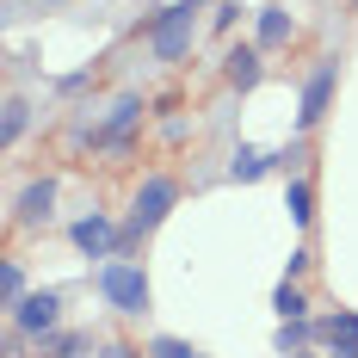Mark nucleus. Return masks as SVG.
I'll return each instance as SVG.
<instances>
[{"instance_id":"f257e3e1","label":"nucleus","mask_w":358,"mask_h":358,"mask_svg":"<svg viewBox=\"0 0 358 358\" xmlns=\"http://www.w3.org/2000/svg\"><path fill=\"white\" fill-rule=\"evenodd\" d=\"M198 6L192 0H179V6H161L155 19H148V56L155 62H179L185 50H192V37H198V19H192Z\"/></svg>"},{"instance_id":"f03ea898","label":"nucleus","mask_w":358,"mask_h":358,"mask_svg":"<svg viewBox=\"0 0 358 358\" xmlns=\"http://www.w3.org/2000/svg\"><path fill=\"white\" fill-rule=\"evenodd\" d=\"M99 290H106V303L117 309V315H148V278H143V266L106 259V266H99Z\"/></svg>"},{"instance_id":"7ed1b4c3","label":"nucleus","mask_w":358,"mask_h":358,"mask_svg":"<svg viewBox=\"0 0 358 358\" xmlns=\"http://www.w3.org/2000/svg\"><path fill=\"white\" fill-rule=\"evenodd\" d=\"M334 74H340V62L334 56H322L315 69H309V80H303V106H296V130H315L327 117V99H334Z\"/></svg>"},{"instance_id":"20e7f679","label":"nucleus","mask_w":358,"mask_h":358,"mask_svg":"<svg viewBox=\"0 0 358 358\" xmlns=\"http://www.w3.org/2000/svg\"><path fill=\"white\" fill-rule=\"evenodd\" d=\"M173 198H179V185L167 173H148L143 179V192H136V216H130V229H155L161 216L173 210Z\"/></svg>"},{"instance_id":"39448f33","label":"nucleus","mask_w":358,"mask_h":358,"mask_svg":"<svg viewBox=\"0 0 358 358\" xmlns=\"http://www.w3.org/2000/svg\"><path fill=\"white\" fill-rule=\"evenodd\" d=\"M56 309H62L56 290H31V296L13 309V327H25L31 340H50V334H56Z\"/></svg>"},{"instance_id":"423d86ee","label":"nucleus","mask_w":358,"mask_h":358,"mask_svg":"<svg viewBox=\"0 0 358 358\" xmlns=\"http://www.w3.org/2000/svg\"><path fill=\"white\" fill-rule=\"evenodd\" d=\"M136 117H143V99H136V93H124V99L106 111V124L93 130V143H99V148H124V136L136 130Z\"/></svg>"},{"instance_id":"0eeeda50","label":"nucleus","mask_w":358,"mask_h":358,"mask_svg":"<svg viewBox=\"0 0 358 358\" xmlns=\"http://www.w3.org/2000/svg\"><path fill=\"white\" fill-rule=\"evenodd\" d=\"M50 210H56V179H31L19 198H13V216L25 222V229H37V222H50Z\"/></svg>"},{"instance_id":"6e6552de","label":"nucleus","mask_w":358,"mask_h":358,"mask_svg":"<svg viewBox=\"0 0 358 358\" xmlns=\"http://www.w3.org/2000/svg\"><path fill=\"white\" fill-rule=\"evenodd\" d=\"M69 235H74V248L87 253V259H111V253H117V235H111V222H106L99 210H93V216H80Z\"/></svg>"},{"instance_id":"1a4fd4ad","label":"nucleus","mask_w":358,"mask_h":358,"mask_svg":"<svg viewBox=\"0 0 358 358\" xmlns=\"http://www.w3.org/2000/svg\"><path fill=\"white\" fill-rule=\"evenodd\" d=\"M278 161H285V155H259V148H241V155L229 161V179H235V185H253V179H266V173H272Z\"/></svg>"},{"instance_id":"9d476101","label":"nucleus","mask_w":358,"mask_h":358,"mask_svg":"<svg viewBox=\"0 0 358 358\" xmlns=\"http://www.w3.org/2000/svg\"><path fill=\"white\" fill-rule=\"evenodd\" d=\"M290 43V13L285 6H259V50H278Z\"/></svg>"},{"instance_id":"9b49d317","label":"nucleus","mask_w":358,"mask_h":358,"mask_svg":"<svg viewBox=\"0 0 358 358\" xmlns=\"http://www.w3.org/2000/svg\"><path fill=\"white\" fill-rule=\"evenodd\" d=\"M229 80H235L241 93L259 80V43H241V50H229Z\"/></svg>"},{"instance_id":"f8f14e48","label":"nucleus","mask_w":358,"mask_h":358,"mask_svg":"<svg viewBox=\"0 0 358 358\" xmlns=\"http://www.w3.org/2000/svg\"><path fill=\"white\" fill-rule=\"evenodd\" d=\"M272 309H278L285 322H309V296H303V290L290 285V278H285L278 290H272Z\"/></svg>"},{"instance_id":"ddd939ff","label":"nucleus","mask_w":358,"mask_h":358,"mask_svg":"<svg viewBox=\"0 0 358 358\" xmlns=\"http://www.w3.org/2000/svg\"><path fill=\"white\" fill-rule=\"evenodd\" d=\"M25 124H31V106L25 99H6V117H0V148H13L25 136Z\"/></svg>"},{"instance_id":"4468645a","label":"nucleus","mask_w":358,"mask_h":358,"mask_svg":"<svg viewBox=\"0 0 358 358\" xmlns=\"http://www.w3.org/2000/svg\"><path fill=\"white\" fill-rule=\"evenodd\" d=\"M285 210H290V222H296V229H309V216H315V198H309V185H303V179H290Z\"/></svg>"},{"instance_id":"2eb2a0df","label":"nucleus","mask_w":358,"mask_h":358,"mask_svg":"<svg viewBox=\"0 0 358 358\" xmlns=\"http://www.w3.org/2000/svg\"><path fill=\"white\" fill-rule=\"evenodd\" d=\"M0 303H6V309H19V303H25V272H19V259H6V266H0Z\"/></svg>"},{"instance_id":"dca6fc26","label":"nucleus","mask_w":358,"mask_h":358,"mask_svg":"<svg viewBox=\"0 0 358 358\" xmlns=\"http://www.w3.org/2000/svg\"><path fill=\"white\" fill-rule=\"evenodd\" d=\"M315 334H322V340H358V315H352V309H340V315L315 322Z\"/></svg>"},{"instance_id":"f3484780","label":"nucleus","mask_w":358,"mask_h":358,"mask_svg":"<svg viewBox=\"0 0 358 358\" xmlns=\"http://www.w3.org/2000/svg\"><path fill=\"white\" fill-rule=\"evenodd\" d=\"M309 340H315V327H309V322H278V352H303Z\"/></svg>"},{"instance_id":"a211bd4d","label":"nucleus","mask_w":358,"mask_h":358,"mask_svg":"<svg viewBox=\"0 0 358 358\" xmlns=\"http://www.w3.org/2000/svg\"><path fill=\"white\" fill-rule=\"evenodd\" d=\"M148 358H204L198 346H185V340H173V334H161L155 346H148Z\"/></svg>"},{"instance_id":"6ab92c4d","label":"nucleus","mask_w":358,"mask_h":358,"mask_svg":"<svg viewBox=\"0 0 358 358\" xmlns=\"http://www.w3.org/2000/svg\"><path fill=\"white\" fill-rule=\"evenodd\" d=\"M87 346H93L87 334H62V340H50V358H80Z\"/></svg>"},{"instance_id":"aec40b11","label":"nucleus","mask_w":358,"mask_h":358,"mask_svg":"<svg viewBox=\"0 0 358 358\" xmlns=\"http://www.w3.org/2000/svg\"><path fill=\"white\" fill-rule=\"evenodd\" d=\"M25 340H31V334H25V327H13V334H6V346H0V352H6V358H25Z\"/></svg>"},{"instance_id":"412c9836","label":"nucleus","mask_w":358,"mask_h":358,"mask_svg":"<svg viewBox=\"0 0 358 358\" xmlns=\"http://www.w3.org/2000/svg\"><path fill=\"white\" fill-rule=\"evenodd\" d=\"M334 358H358V340H334Z\"/></svg>"},{"instance_id":"4be33fe9","label":"nucleus","mask_w":358,"mask_h":358,"mask_svg":"<svg viewBox=\"0 0 358 358\" xmlns=\"http://www.w3.org/2000/svg\"><path fill=\"white\" fill-rule=\"evenodd\" d=\"M106 358H136V352H130V346H106Z\"/></svg>"},{"instance_id":"5701e85b","label":"nucleus","mask_w":358,"mask_h":358,"mask_svg":"<svg viewBox=\"0 0 358 358\" xmlns=\"http://www.w3.org/2000/svg\"><path fill=\"white\" fill-rule=\"evenodd\" d=\"M285 358H309V352H285Z\"/></svg>"},{"instance_id":"b1692460","label":"nucleus","mask_w":358,"mask_h":358,"mask_svg":"<svg viewBox=\"0 0 358 358\" xmlns=\"http://www.w3.org/2000/svg\"><path fill=\"white\" fill-rule=\"evenodd\" d=\"M192 6H210V0H192Z\"/></svg>"}]
</instances>
